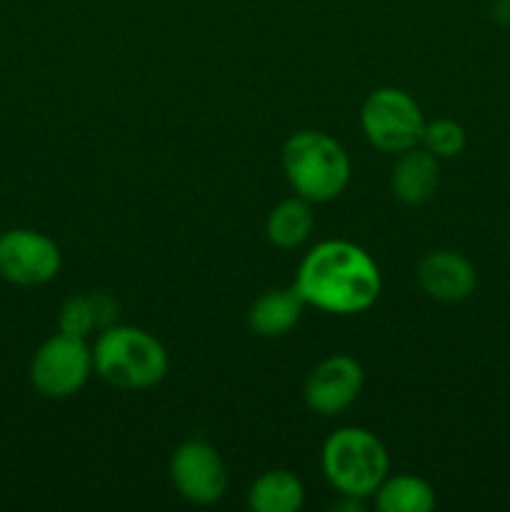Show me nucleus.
<instances>
[{"label": "nucleus", "instance_id": "nucleus-1", "mask_svg": "<svg viewBox=\"0 0 510 512\" xmlns=\"http://www.w3.org/2000/svg\"><path fill=\"white\" fill-rule=\"evenodd\" d=\"M293 285L305 305L333 315H358L380 298L383 278L378 263L360 245L323 240L308 250Z\"/></svg>", "mask_w": 510, "mask_h": 512}, {"label": "nucleus", "instance_id": "nucleus-2", "mask_svg": "<svg viewBox=\"0 0 510 512\" xmlns=\"http://www.w3.org/2000/svg\"><path fill=\"white\" fill-rule=\"evenodd\" d=\"M168 365L163 343L135 325H110L93 345L95 373L118 390L155 388L168 375Z\"/></svg>", "mask_w": 510, "mask_h": 512}, {"label": "nucleus", "instance_id": "nucleus-3", "mask_svg": "<svg viewBox=\"0 0 510 512\" xmlns=\"http://www.w3.org/2000/svg\"><path fill=\"white\" fill-rule=\"evenodd\" d=\"M280 163L295 195L313 205L330 203L350 183L348 153L323 130H300L290 135L280 153Z\"/></svg>", "mask_w": 510, "mask_h": 512}, {"label": "nucleus", "instance_id": "nucleus-4", "mask_svg": "<svg viewBox=\"0 0 510 512\" xmlns=\"http://www.w3.org/2000/svg\"><path fill=\"white\" fill-rule=\"evenodd\" d=\"M323 475L340 495L370 498L390 470L385 445L365 428H340L325 440L320 453Z\"/></svg>", "mask_w": 510, "mask_h": 512}, {"label": "nucleus", "instance_id": "nucleus-5", "mask_svg": "<svg viewBox=\"0 0 510 512\" xmlns=\"http://www.w3.org/2000/svg\"><path fill=\"white\" fill-rule=\"evenodd\" d=\"M365 140L380 153H405L423 140L425 118L415 98L405 90L385 85L375 88L360 108Z\"/></svg>", "mask_w": 510, "mask_h": 512}, {"label": "nucleus", "instance_id": "nucleus-6", "mask_svg": "<svg viewBox=\"0 0 510 512\" xmlns=\"http://www.w3.org/2000/svg\"><path fill=\"white\" fill-rule=\"evenodd\" d=\"M93 368V348L85 338L60 333L45 340L30 360V383L43 398L63 400L80 393Z\"/></svg>", "mask_w": 510, "mask_h": 512}, {"label": "nucleus", "instance_id": "nucleus-7", "mask_svg": "<svg viewBox=\"0 0 510 512\" xmlns=\"http://www.w3.org/2000/svg\"><path fill=\"white\" fill-rule=\"evenodd\" d=\"M170 483L175 493L193 505H213L228 490V468L213 445L188 440L170 455Z\"/></svg>", "mask_w": 510, "mask_h": 512}, {"label": "nucleus", "instance_id": "nucleus-8", "mask_svg": "<svg viewBox=\"0 0 510 512\" xmlns=\"http://www.w3.org/2000/svg\"><path fill=\"white\" fill-rule=\"evenodd\" d=\"M63 255L55 240L38 230L15 228L0 235V278L13 285H45L60 273Z\"/></svg>", "mask_w": 510, "mask_h": 512}, {"label": "nucleus", "instance_id": "nucleus-9", "mask_svg": "<svg viewBox=\"0 0 510 512\" xmlns=\"http://www.w3.org/2000/svg\"><path fill=\"white\" fill-rule=\"evenodd\" d=\"M363 383L365 373L363 368H360L358 360L343 353L330 355V358L320 360V363L310 370L303 390L305 405H308L315 415L335 418V415L345 413V410L358 400Z\"/></svg>", "mask_w": 510, "mask_h": 512}, {"label": "nucleus", "instance_id": "nucleus-10", "mask_svg": "<svg viewBox=\"0 0 510 512\" xmlns=\"http://www.w3.org/2000/svg\"><path fill=\"white\" fill-rule=\"evenodd\" d=\"M418 285L438 303H463L478 288L475 265L455 250H433L418 265Z\"/></svg>", "mask_w": 510, "mask_h": 512}, {"label": "nucleus", "instance_id": "nucleus-11", "mask_svg": "<svg viewBox=\"0 0 510 512\" xmlns=\"http://www.w3.org/2000/svg\"><path fill=\"white\" fill-rule=\"evenodd\" d=\"M440 185V160L433 153L418 145L405 153H398L393 170H390V190L395 200L403 205H423L438 193Z\"/></svg>", "mask_w": 510, "mask_h": 512}, {"label": "nucleus", "instance_id": "nucleus-12", "mask_svg": "<svg viewBox=\"0 0 510 512\" xmlns=\"http://www.w3.org/2000/svg\"><path fill=\"white\" fill-rule=\"evenodd\" d=\"M305 300L293 288H273L260 295L248 310V325L260 338H283L300 323Z\"/></svg>", "mask_w": 510, "mask_h": 512}, {"label": "nucleus", "instance_id": "nucleus-13", "mask_svg": "<svg viewBox=\"0 0 510 512\" xmlns=\"http://www.w3.org/2000/svg\"><path fill=\"white\" fill-rule=\"evenodd\" d=\"M313 228V203L300 198V195L285 198L283 203L275 205V208L270 210L268 220H265V235H268L270 243L280 250L300 248V245L310 238Z\"/></svg>", "mask_w": 510, "mask_h": 512}, {"label": "nucleus", "instance_id": "nucleus-14", "mask_svg": "<svg viewBox=\"0 0 510 512\" xmlns=\"http://www.w3.org/2000/svg\"><path fill=\"white\" fill-rule=\"evenodd\" d=\"M305 503V488L290 470H268L248 490V505L255 512H298Z\"/></svg>", "mask_w": 510, "mask_h": 512}, {"label": "nucleus", "instance_id": "nucleus-15", "mask_svg": "<svg viewBox=\"0 0 510 512\" xmlns=\"http://www.w3.org/2000/svg\"><path fill=\"white\" fill-rule=\"evenodd\" d=\"M375 508L380 512H430L435 508V490L418 475H388L375 490Z\"/></svg>", "mask_w": 510, "mask_h": 512}, {"label": "nucleus", "instance_id": "nucleus-16", "mask_svg": "<svg viewBox=\"0 0 510 512\" xmlns=\"http://www.w3.org/2000/svg\"><path fill=\"white\" fill-rule=\"evenodd\" d=\"M420 145L438 160L458 158L465 150V145H468V135H465L463 125L455 123V120L438 118L433 123H425Z\"/></svg>", "mask_w": 510, "mask_h": 512}, {"label": "nucleus", "instance_id": "nucleus-17", "mask_svg": "<svg viewBox=\"0 0 510 512\" xmlns=\"http://www.w3.org/2000/svg\"><path fill=\"white\" fill-rule=\"evenodd\" d=\"M58 330L65 335H75V338H85L100 330L98 315H95L93 298L90 295H73L63 303L58 313Z\"/></svg>", "mask_w": 510, "mask_h": 512}, {"label": "nucleus", "instance_id": "nucleus-18", "mask_svg": "<svg viewBox=\"0 0 510 512\" xmlns=\"http://www.w3.org/2000/svg\"><path fill=\"white\" fill-rule=\"evenodd\" d=\"M490 15H493L500 28H510V0H493Z\"/></svg>", "mask_w": 510, "mask_h": 512}, {"label": "nucleus", "instance_id": "nucleus-19", "mask_svg": "<svg viewBox=\"0 0 510 512\" xmlns=\"http://www.w3.org/2000/svg\"><path fill=\"white\" fill-rule=\"evenodd\" d=\"M508 248H510V230H508Z\"/></svg>", "mask_w": 510, "mask_h": 512}]
</instances>
